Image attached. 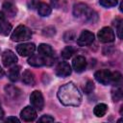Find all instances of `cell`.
<instances>
[{
  "mask_svg": "<svg viewBox=\"0 0 123 123\" xmlns=\"http://www.w3.org/2000/svg\"><path fill=\"white\" fill-rule=\"evenodd\" d=\"M57 96L64 106L77 107L82 102V93L73 83H67L62 86L58 90Z\"/></svg>",
  "mask_w": 123,
  "mask_h": 123,
  "instance_id": "obj_1",
  "label": "cell"
},
{
  "mask_svg": "<svg viewBox=\"0 0 123 123\" xmlns=\"http://www.w3.org/2000/svg\"><path fill=\"white\" fill-rule=\"evenodd\" d=\"M73 13L78 18H81L86 21H92V22H93V17L97 16V14L93 11H91L87 5L84 3L75 4L73 8Z\"/></svg>",
  "mask_w": 123,
  "mask_h": 123,
  "instance_id": "obj_2",
  "label": "cell"
},
{
  "mask_svg": "<svg viewBox=\"0 0 123 123\" xmlns=\"http://www.w3.org/2000/svg\"><path fill=\"white\" fill-rule=\"evenodd\" d=\"M32 37V32L31 30L24 26V25H19L15 28V30L12 33L11 38L12 41H24L28 40Z\"/></svg>",
  "mask_w": 123,
  "mask_h": 123,
  "instance_id": "obj_3",
  "label": "cell"
},
{
  "mask_svg": "<svg viewBox=\"0 0 123 123\" xmlns=\"http://www.w3.org/2000/svg\"><path fill=\"white\" fill-rule=\"evenodd\" d=\"M54 62V59H47L42 57L41 55H31L28 60V63L35 67H39L43 65H51Z\"/></svg>",
  "mask_w": 123,
  "mask_h": 123,
  "instance_id": "obj_4",
  "label": "cell"
},
{
  "mask_svg": "<svg viewBox=\"0 0 123 123\" xmlns=\"http://www.w3.org/2000/svg\"><path fill=\"white\" fill-rule=\"evenodd\" d=\"M97 37H98L99 41L104 42V43L111 42V41H113L114 38H115L114 32H113L112 29L110 28V27H104V28H102V29L98 32Z\"/></svg>",
  "mask_w": 123,
  "mask_h": 123,
  "instance_id": "obj_5",
  "label": "cell"
},
{
  "mask_svg": "<svg viewBox=\"0 0 123 123\" xmlns=\"http://www.w3.org/2000/svg\"><path fill=\"white\" fill-rule=\"evenodd\" d=\"M30 101H31L32 106L37 111H41L44 107L43 96H42L41 92L38 91V90H35V91L32 92L31 96H30Z\"/></svg>",
  "mask_w": 123,
  "mask_h": 123,
  "instance_id": "obj_6",
  "label": "cell"
},
{
  "mask_svg": "<svg viewBox=\"0 0 123 123\" xmlns=\"http://www.w3.org/2000/svg\"><path fill=\"white\" fill-rule=\"evenodd\" d=\"M94 40V35L93 33L85 30L81 33V35L79 36L78 39H77V43L80 46H87L90 45Z\"/></svg>",
  "mask_w": 123,
  "mask_h": 123,
  "instance_id": "obj_7",
  "label": "cell"
},
{
  "mask_svg": "<svg viewBox=\"0 0 123 123\" xmlns=\"http://www.w3.org/2000/svg\"><path fill=\"white\" fill-rule=\"evenodd\" d=\"M94 77L97 82H99L102 85H109L111 84V72L108 69H101L95 72Z\"/></svg>",
  "mask_w": 123,
  "mask_h": 123,
  "instance_id": "obj_8",
  "label": "cell"
},
{
  "mask_svg": "<svg viewBox=\"0 0 123 123\" xmlns=\"http://www.w3.org/2000/svg\"><path fill=\"white\" fill-rule=\"evenodd\" d=\"M36 50V46L34 43H22L16 46V52L22 57L31 56L34 54Z\"/></svg>",
  "mask_w": 123,
  "mask_h": 123,
  "instance_id": "obj_9",
  "label": "cell"
},
{
  "mask_svg": "<svg viewBox=\"0 0 123 123\" xmlns=\"http://www.w3.org/2000/svg\"><path fill=\"white\" fill-rule=\"evenodd\" d=\"M71 66L66 62H61L56 66V75L62 78H65L71 74Z\"/></svg>",
  "mask_w": 123,
  "mask_h": 123,
  "instance_id": "obj_10",
  "label": "cell"
},
{
  "mask_svg": "<svg viewBox=\"0 0 123 123\" xmlns=\"http://www.w3.org/2000/svg\"><path fill=\"white\" fill-rule=\"evenodd\" d=\"M2 62L3 64L6 67H10L12 65H14L17 62V57L15 56V54L11 51V50H6L3 54H2Z\"/></svg>",
  "mask_w": 123,
  "mask_h": 123,
  "instance_id": "obj_11",
  "label": "cell"
},
{
  "mask_svg": "<svg viewBox=\"0 0 123 123\" xmlns=\"http://www.w3.org/2000/svg\"><path fill=\"white\" fill-rule=\"evenodd\" d=\"M20 116H21L22 120H24L26 122H31L37 118V111L34 109V107L27 106L21 111Z\"/></svg>",
  "mask_w": 123,
  "mask_h": 123,
  "instance_id": "obj_12",
  "label": "cell"
},
{
  "mask_svg": "<svg viewBox=\"0 0 123 123\" xmlns=\"http://www.w3.org/2000/svg\"><path fill=\"white\" fill-rule=\"evenodd\" d=\"M37 51H38V54L41 55L42 57L44 58H47V59H54V56H55V51L53 50V48L49 45V44H46V43H41L38 45V48H37Z\"/></svg>",
  "mask_w": 123,
  "mask_h": 123,
  "instance_id": "obj_13",
  "label": "cell"
},
{
  "mask_svg": "<svg viewBox=\"0 0 123 123\" xmlns=\"http://www.w3.org/2000/svg\"><path fill=\"white\" fill-rule=\"evenodd\" d=\"M72 65H73V69L80 73L83 72L86 67V61L85 59V57L83 56H77L76 58H74L73 62H72Z\"/></svg>",
  "mask_w": 123,
  "mask_h": 123,
  "instance_id": "obj_14",
  "label": "cell"
},
{
  "mask_svg": "<svg viewBox=\"0 0 123 123\" xmlns=\"http://www.w3.org/2000/svg\"><path fill=\"white\" fill-rule=\"evenodd\" d=\"M3 11L5 13V16H9V17H13L17 12L15 5L11 0H6L3 3Z\"/></svg>",
  "mask_w": 123,
  "mask_h": 123,
  "instance_id": "obj_15",
  "label": "cell"
},
{
  "mask_svg": "<svg viewBox=\"0 0 123 123\" xmlns=\"http://www.w3.org/2000/svg\"><path fill=\"white\" fill-rule=\"evenodd\" d=\"M12 31V25L8 22L4 13L0 12V34L3 36H8Z\"/></svg>",
  "mask_w": 123,
  "mask_h": 123,
  "instance_id": "obj_16",
  "label": "cell"
},
{
  "mask_svg": "<svg viewBox=\"0 0 123 123\" xmlns=\"http://www.w3.org/2000/svg\"><path fill=\"white\" fill-rule=\"evenodd\" d=\"M22 82L25 84V85H28V86H33L35 84V75L32 71L30 70H25L22 74Z\"/></svg>",
  "mask_w": 123,
  "mask_h": 123,
  "instance_id": "obj_17",
  "label": "cell"
},
{
  "mask_svg": "<svg viewBox=\"0 0 123 123\" xmlns=\"http://www.w3.org/2000/svg\"><path fill=\"white\" fill-rule=\"evenodd\" d=\"M8 76H9V79L12 82H16L19 79V76H20V67L17 66V65H14V66L11 67L9 72H8Z\"/></svg>",
  "mask_w": 123,
  "mask_h": 123,
  "instance_id": "obj_18",
  "label": "cell"
},
{
  "mask_svg": "<svg viewBox=\"0 0 123 123\" xmlns=\"http://www.w3.org/2000/svg\"><path fill=\"white\" fill-rule=\"evenodd\" d=\"M37 8L38 14L41 16H48L52 12L51 7L46 3H39Z\"/></svg>",
  "mask_w": 123,
  "mask_h": 123,
  "instance_id": "obj_19",
  "label": "cell"
},
{
  "mask_svg": "<svg viewBox=\"0 0 123 123\" xmlns=\"http://www.w3.org/2000/svg\"><path fill=\"white\" fill-rule=\"evenodd\" d=\"M107 111H108V106L104 103H100V104H98L94 107L93 112L97 117H102L106 114Z\"/></svg>",
  "mask_w": 123,
  "mask_h": 123,
  "instance_id": "obj_20",
  "label": "cell"
},
{
  "mask_svg": "<svg viewBox=\"0 0 123 123\" xmlns=\"http://www.w3.org/2000/svg\"><path fill=\"white\" fill-rule=\"evenodd\" d=\"M5 91H6L7 95H9L10 97H12V98H14V97H16L17 95L20 94V90L17 87L13 86H11V85H7L5 86Z\"/></svg>",
  "mask_w": 123,
  "mask_h": 123,
  "instance_id": "obj_21",
  "label": "cell"
},
{
  "mask_svg": "<svg viewBox=\"0 0 123 123\" xmlns=\"http://www.w3.org/2000/svg\"><path fill=\"white\" fill-rule=\"evenodd\" d=\"M75 51L76 50H75L74 47H72V46H66L62 51V57L63 59H65V60H68V59H70L73 56V54H75Z\"/></svg>",
  "mask_w": 123,
  "mask_h": 123,
  "instance_id": "obj_22",
  "label": "cell"
},
{
  "mask_svg": "<svg viewBox=\"0 0 123 123\" xmlns=\"http://www.w3.org/2000/svg\"><path fill=\"white\" fill-rule=\"evenodd\" d=\"M122 88L120 86H117L115 87V89H113L111 91V97H112V100L114 102H117L119 100L122 99Z\"/></svg>",
  "mask_w": 123,
  "mask_h": 123,
  "instance_id": "obj_23",
  "label": "cell"
},
{
  "mask_svg": "<svg viewBox=\"0 0 123 123\" xmlns=\"http://www.w3.org/2000/svg\"><path fill=\"white\" fill-rule=\"evenodd\" d=\"M121 82V74L118 71L112 72L111 73V83L114 84L115 86H118Z\"/></svg>",
  "mask_w": 123,
  "mask_h": 123,
  "instance_id": "obj_24",
  "label": "cell"
},
{
  "mask_svg": "<svg viewBox=\"0 0 123 123\" xmlns=\"http://www.w3.org/2000/svg\"><path fill=\"white\" fill-rule=\"evenodd\" d=\"M99 3L105 8H111L117 5V0H99Z\"/></svg>",
  "mask_w": 123,
  "mask_h": 123,
  "instance_id": "obj_25",
  "label": "cell"
},
{
  "mask_svg": "<svg viewBox=\"0 0 123 123\" xmlns=\"http://www.w3.org/2000/svg\"><path fill=\"white\" fill-rule=\"evenodd\" d=\"M114 25L116 26L117 35H118V37L121 38V37H122V20H121V19H116Z\"/></svg>",
  "mask_w": 123,
  "mask_h": 123,
  "instance_id": "obj_26",
  "label": "cell"
},
{
  "mask_svg": "<svg viewBox=\"0 0 123 123\" xmlns=\"http://www.w3.org/2000/svg\"><path fill=\"white\" fill-rule=\"evenodd\" d=\"M94 89V84L91 82V81H87V83H86V86L84 87V91L86 92V93H90V92H92V90Z\"/></svg>",
  "mask_w": 123,
  "mask_h": 123,
  "instance_id": "obj_27",
  "label": "cell"
},
{
  "mask_svg": "<svg viewBox=\"0 0 123 123\" xmlns=\"http://www.w3.org/2000/svg\"><path fill=\"white\" fill-rule=\"evenodd\" d=\"M39 122H53L54 121V117H52L51 115H42L39 119H38Z\"/></svg>",
  "mask_w": 123,
  "mask_h": 123,
  "instance_id": "obj_28",
  "label": "cell"
},
{
  "mask_svg": "<svg viewBox=\"0 0 123 123\" xmlns=\"http://www.w3.org/2000/svg\"><path fill=\"white\" fill-rule=\"evenodd\" d=\"M74 33H72V32H66L65 33V35H64V40L65 41H68V40H72L73 38H74Z\"/></svg>",
  "mask_w": 123,
  "mask_h": 123,
  "instance_id": "obj_29",
  "label": "cell"
},
{
  "mask_svg": "<svg viewBox=\"0 0 123 123\" xmlns=\"http://www.w3.org/2000/svg\"><path fill=\"white\" fill-rule=\"evenodd\" d=\"M6 121L7 122H9V121H13V122H19V119L18 118H16V117H13V116H11V117H8L7 119H6Z\"/></svg>",
  "mask_w": 123,
  "mask_h": 123,
  "instance_id": "obj_30",
  "label": "cell"
},
{
  "mask_svg": "<svg viewBox=\"0 0 123 123\" xmlns=\"http://www.w3.org/2000/svg\"><path fill=\"white\" fill-rule=\"evenodd\" d=\"M4 75H5V72H4V69H3V68H2L1 66H0V79H1V78H2V77H3Z\"/></svg>",
  "mask_w": 123,
  "mask_h": 123,
  "instance_id": "obj_31",
  "label": "cell"
},
{
  "mask_svg": "<svg viewBox=\"0 0 123 123\" xmlns=\"http://www.w3.org/2000/svg\"><path fill=\"white\" fill-rule=\"evenodd\" d=\"M3 117H4V111H3V109L0 106V119H2Z\"/></svg>",
  "mask_w": 123,
  "mask_h": 123,
  "instance_id": "obj_32",
  "label": "cell"
}]
</instances>
